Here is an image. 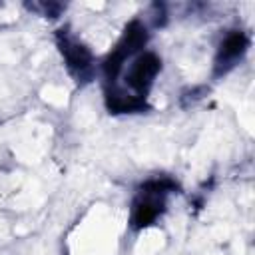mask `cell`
Masks as SVG:
<instances>
[{
  "label": "cell",
  "instance_id": "cell-2",
  "mask_svg": "<svg viewBox=\"0 0 255 255\" xmlns=\"http://www.w3.org/2000/svg\"><path fill=\"white\" fill-rule=\"evenodd\" d=\"M247 50V38L241 34V32H233L229 34L223 44H221V50H219V58H217V66L223 68V72L227 68H231Z\"/></svg>",
  "mask_w": 255,
  "mask_h": 255
},
{
  "label": "cell",
  "instance_id": "cell-1",
  "mask_svg": "<svg viewBox=\"0 0 255 255\" xmlns=\"http://www.w3.org/2000/svg\"><path fill=\"white\" fill-rule=\"evenodd\" d=\"M159 72V60L155 54L147 52V54H139L131 66H129V72H128V84L129 88H133L135 92L143 94L147 92V88L153 84V78L157 76Z\"/></svg>",
  "mask_w": 255,
  "mask_h": 255
}]
</instances>
